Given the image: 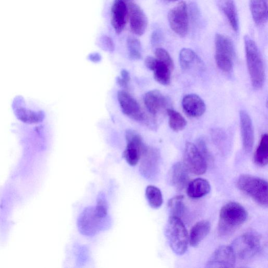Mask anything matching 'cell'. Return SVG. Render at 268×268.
I'll return each instance as SVG.
<instances>
[{"label": "cell", "mask_w": 268, "mask_h": 268, "mask_svg": "<svg viewBox=\"0 0 268 268\" xmlns=\"http://www.w3.org/2000/svg\"><path fill=\"white\" fill-rule=\"evenodd\" d=\"M246 209L238 203L231 202L221 207L219 221L218 231L222 236L231 235L246 221Z\"/></svg>", "instance_id": "obj_1"}, {"label": "cell", "mask_w": 268, "mask_h": 268, "mask_svg": "<svg viewBox=\"0 0 268 268\" xmlns=\"http://www.w3.org/2000/svg\"><path fill=\"white\" fill-rule=\"evenodd\" d=\"M121 74L122 79L128 83L130 80V77L128 72L126 69H123L121 71Z\"/></svg>", "instance_id": "obj_37"}, {"label": "cell", "mask_w": 268, "mask_h": 268, "mask_svg": "<svg viewBox=\"0 0 268 268\" xmlns=\"http://www.w3.org/2000/svg\"><path fill=\"white\" fill-rule=\"evenodd\" d=\"M211 189L210 183L206 180L197 178L188 184L187 193L189 198L199 199L210 193Z\"/></svg>", "instance_id": "obj_20"}, {"label": "cell", "mask_w": 268, "mask_h": 268, "mask_svg": "<svg viewBox=\"0 0 268 268\" xmlns=\"http://www.w3.org/2000/svg\"><path fill=\"white\" fill-rule=\"evenodd\" d=\"M184 164L188 171L196 175L204 174L207 168L206 159L197 146L190 142H187L185 146Z\"/></svg>", "instance_id": "obj_10"}, {"label": "cell", "mask_w": 268, "mask_h": 268, "mask_svg": "<svg viewBox=\"0 0 268 268\" xmlns=\"http://www.w3.org/2000/svg\"><path fill=\"white\" fill-rule=\"evenodd\" d=\"M88 60L95 63H97L101 62L102 60L101 55L98 53H93L89 54L88 57Z\"/></svg>", "instance_id": "obj_36"}, {"label": "cell", "mask_w": 268, "mask_h": 268, "mask_svg": "<svg viewBox=\"0 0 268 268\" xmlns=\"http://www.w3.org/2000/svg\"><path fill=\"white\" fill-rule=\"evenodd\" d=\"M126 136L127 146L123 153V158L129 165L135 166L139 162L147 146L143 143L141 135L135 130H127Z\"/></svg>", "instance_id": "obj_8"}, {"label": "cell", "mask_w": 268, "mask_h": 268, "mask_svg": "<svg viewBox=\"0 0 268 268\" xmlns=\"http://www.w3.org/2000/svg\"><path fill=\"white\" fill-rule=\"evenodd\" d=\"M155 54L158 60L165 63L172 70L173 69V62L166 50L162 48H157L155 50Z\"/></svg>", "instance_id": "obj_32"}, {"label": "cell", "mask_w": 268, "mask_h": 268, "mask_svg": "<svg viewBox=\"0 0 268 268\" xmlns=\"http://www.w3.org/2000/svg\"><path fill=\"white\" fill-rule=\"evenodd\" d=\"M108 209L109 206L106 196L103 192H100L97 195L96 205L95 207L97 215L102 219L109 217Z\"/></svg>", "instance_id": "obj_31"}, {"label": "cell", "mask_w": 268, "mask_h": 268, "mask_svg": "<svg viewBox=\"0 0 268 268\" xmlns=\"http://www.w3.org/2000/svg\"><path fill=\"white\" fill-rule=\"evenodd\" d=\"M182 107L185 113L189 117H198L204 114L206 105L198 95L189 94L186 95L182 101Z\"/></svg>", "instance_id": "obj_18"}, {"label": "cell", "mask_w": 268, "mask_h": 268, "mask_svg": "<svg viewBox=\"0 0 268 268\" xmlns=\"http://www.w3.org/2000/svg\"><path fill=\"white\" fill-rule=\"evenodd\" d=\"M167 177L169 184L176 189L181 190L184 189L189 179L188 171L184 163H175L170 170Z\"/></svg>", "instance_id": "obj_17"}, {"label": "cell", "mask_w": 268, "mask_h": 268, "mask_svg": "<svg viewBox=\"0 0 268 268\" xmlns=\"http://www.w3.org/2000/svg\"><path fill=\"white\" fill-rule=\"evenodd\" d=\"M130 28L139 36L144 34L148 27V19L140 6L133 2L128 5Z\"/></svg>", "instance_id": "obj_14"}, {"label": "cell", "mask_w": 268, "mask_h": 268, "mask_svg": "<svg viewBox=\"0 0 268 268\" xmlns=\"http://www.w3.org/2000/svg\"><path fill=\"white\" fill-rule=\"evenodd\" d=\"M211 224L207 221H201L196 223L192 228L189 234V244L194 247H198L210 233Z\"/></svg>", "instance_id": "obj_21"}, {"label": "cell", "mask_w": 268, "mask_h": 268, "mask_svg": "<svg viewBox=\"0 0 268 268\" xmlns=\"http://www.w3.org/2000/svg\"><path fill=\"white\" fill-rule=\"evenodd\" d=\"M167 112L169 117V126L174 132H179L185 129L187 122L180 113L174 110L168 109Z\"/></svg>", "instance_id": "obj_27"}, {"label": "cell", "mask_w": 268, "mask_h": 268, "mask_svg": "<svg viewBox=\"0 0 268 268\" xmlns=\"http://www.w3.org/2000/svg\"><path fill=\"white\" fill-rule=\"evenodd\" d=\"M172 71L165 63L158 60L153 70L155 80L163 86H168L171 82Z\"/></svg>", "instance_id": "obj_26"}, {"label": "cell", "mask_w": 268, "mask_h": 268, "mask_svg": "<svg viewBox=\"0 0 268 268\" xmlns=\"http://www.w3.org/2000/svg\"><path fill=\"white\" fill-rule=\"evenodd\" d=\"M179 62L182 69L187 70L192 67L194 64L201 63L200 58L191 49L183 48L180 52Z\"/></svg>", "instance_id": "obj_24"}, {"label": "cell", "mask_w": 268, "mask_h": 268, "mask_svg": "<svg viewBox=\"0 0 268 268\" xmlns=\"http://www.w3.org/2000/svg\"><path fill=\"white\" fill-rule=\"evenodd\" d=\"M236 256L231 246H221L217 248L208 260L206 268H233Z\"/></svg>", "instance_id": "obj_12"}, {"label": "cell", "mask_w": 268, "mask_h": 268, "mask_svg": "<svg viewBox=\"0 0 268 268\" xmlns=\"http://www.w3.org/2000/svg\"><path fill=\"white\" fill-rule=\"evenodd\" d=\"M168 21L172 30L181 37H185L188 32L189 17L187 3H179L169 11Z\"/></svg>", "instance_id": "obj_9"}, {"label": "cell", "mask_w": 268, "mask_h": 268, "mask_svg": "<svg viewBox=\"0 0 268 268\" xmlns=\"http://www.w3.org/2000/svg\"><path fill=\"white\" fill-rule=\"evenodd\" d=\"M165 235L173 251L176 254H184L187 251L189 236L185 224L180 218L171 216L168 220Z\"/></svg>", "instance_id": "obj_3"}, {"label": "cell", "mask_w": 268, "mask_h": 268, "mask_svg": "<svg viewBox=\"0 0 268 268\" xmlns=\"http://www.w3.org/2000/svg\"><path fill=\"white\" fill-rule=\"evenodd\" d=\"M99 46L103 50L110 53L115 49V45L112 38L106 35L99 39Z\"/></svg>", "instance_id": "obj_33"}, {"label": "cell", "mask_w": 268, "mask_h": 268, "mask_svg": "<svg viewBox=\"0 0 268 268\" xmlns=\"http://www.w3.org/2000/svg\"><path fill=\"white\" fill-rule=\"evenodd\" d=\"M166 1L169 2H175L176 1H178V0H166Z\"/></svg>", "instance_id": "obj_40"}, {"label": "cell", "mask_w": 268, "mask_h": 268, "mask_svg": "<svg viewBox=\"0 0 268 268\" xmlns=\"http://www.w3.org/2000/svg\"><path fill=\"white\" fill-rule=\"evenodd\" d=\"M254 161L259 166L264 167L268 163V135L261 137L259 145L254 155Z\"/></svg>", "instance_id": "obj_25"}, {"label": "cell", "mask_w": 268, "mask_h": 268, "mask_svg": "<svg viewBox=\"0 0 268 268\" xmlns=\"http://www.w3.org/2000/svg\"><path fill=\"white\" fill-rule=\"evenodd\" d=\"M140 172L143 178L155 179L159 171L160 156L156 148L147 147L141 157Z\"/></svg>", "instance_id": "obj_11"}, {"label": "cell", "mask_w": 268, "mask_h": 268, "mask_svg": "<svg viewBox=\"0 0 268 268\" xmlns=\"http://www.w3.org/2000/svg\"><path fill=\"white\" fill-rule=\"evenodd\" d=\"M220 8L223 12L233 30L238 31V17L234 0H218Z\"/></svg>", "instance_id": "obj_23"}, {"label": "cell", "mask_w": 268, "mask_h": 268, "mask_svg": "<svg viewBox=\"0 0 268 268\" xmlns=\"http://www.w3.org/2000/svg\"><path fill=\"white\" fill-rule=\"evenodd\" d=\"M232 248L236 258L241 260H250L261 249V239L254 232H247L234 240Z\"/></svg>", "instance_id": "obj_6"}, {"label": "cell", "mask_w": 268, "mask_h": 268, "mask_svg": "<svg viewBox=\"0 0 268 268\" xmlns=\"http://www.w3.org/2000/svg\"><path fill=\"white\" fill-rule=\"evenodd\" d=\"M121 1H124V2L126 3L127 4H129L130 2H132V0H121Z\"/></svg>", "instance_id": "obj_39"}, {"label": "cell", "mask_w": 268, "mask_h": 268, "mask_svg": "<svg viewBox=\"0 0 268 268\" xmlns=\"http://www.w3.org/2000/svg\"><path fill=\"white\" fill-rule=\"evenodd\" d=\"M117 99L123 113L129 118L137 121L146 120L145 115L142 112L139 103L126 91H119L117 94Z\"/></svg>", "instance_id": "obj_13"}, {"label": "cell", "mask_w": 268, "mask_h": 268, "mask_svg": "<svg viewBox=\"0 0 268 268\" xmlns=\"http://www.w3.org/2000/svg\"><path fill=\"white\" fill-rule=\"evenodd\" d=\"M110 217L101 218L95 212V207L89 206L84 209L77 221L78 230L84 236L92 237L96 234L108 230L111 226Z\"/></svg>", "instance_id": "obj_4"}, {"label": "cell", "mask_w": 268, "mask_h": 268, "mask_svg": "<svg viewBox=\"0 0 268 268\" xmlns=\"http://www.w3.org/2000/svg\"><path fill=\"white\" fill-rule=\"evenodd\" d=\"M215 61L219 68L225 73H230L233 69L235 57L234 45L230 38L217 34L215 38Z\"/></svg>", "instance_id": "obj_7"}, {"label": "cell", "mask_w": 268, "mask_h": 268, "mask_svg": "<svg viewBox=\"0 0 268 268\" xmlns=\"http://www.w3.org/2000/svg\"><path fill=\"white\" fill-rule=\"evenodd\" d=\"M184 199L183 196L179 195L169 201L168 205L171 216L180 218L184 214L185 211Z\"/></svg>", "instance_id": "obj_29"}, {"label": "cell", "mask_w": 268, "mask_h": 268, "mask_svg": "<svg viewBox=\"0 0 268 268\" xmlns=\"http://www.w3.org/2000/svg\"><path fill=\"white\" fill-rule=\"evenodd\" d=\"M250 6L255 24L258 26L264 25L268 19L267 0H250Z\"/></svg>", "instance_id": "obj_22"}, {"label": "cell", "mask_w": 268, "mask_h": 268, "mask_svg": "<svg viewBox=\"0 0 268 268\" xmlns=\"http://www.w3.org/2000/svg\"><path fill=\"white\" fill-rule=\"evenodd\" d=\"M146 198L150 206L158 208L162 205V195L160 189L155 186H149L146 189Z\"/></svg>", "instance_id": "obj_28"}, {"label": "cell", "mask_w": 268, "mask_h": 268, "mask_svg": "<svg viewBox=\"0 0 268 268\" xmlns=\"http://www.w3.org/2000/svg\"><path fill=\"white\" fill-rule=\"evenodd\" d=\"M242 142L246 153H250L252 149L254 135V129L251 117L244 110L239 113Z\"/></svg>", "instance_id": "obj_16"}, {"label": "cell", "mask_w": 268, "mask_h": 268, "mask_svg": "<svg viewBox=\"0 0 268 268\" xmlns=\"http://www.w3.org/2000/svg\"><path fill=\"white\" fill-rule=\"evenodd\" d=\"M246 61L252 83L254 89H260L265 82V68L262 57L256 43L248 35L244 37Z\"/></svg>", "instance_id": "obj_2"}, {"label": "cell", "mask_w": 268, "mask_h": 268, "mask_svg": "<svg viewBox=\"0 0 268 268\" xmlns=\"http://www.w3.org/2000/svg\"><path fill=\"white\" fill-rule=\"evenodd\" d=\"M116 82L122 87L126 88L127 87L128 83L123 80L120 77H117Z\"/></svg>", "instance_id": "obj_38"}, {"label": "cell", "mask_w": 268, "mask_h": 268, "mask_svg": "<svg viewBox=\"0 0 268 268\" xmlns=\"http://www.w3.org/2000/svg\"><path fill=\"white\" fill-rule=\"evenodd\" d=\"M128 15V5L121 0H115L111 8V24L117 34L126 28Z\"/></svg>", "instance_id": "obj_15"}, {"label": "cell", "mask_w": 268, "mask_h": 268, "mask_svg": "<svg viewBox=\"0 0 268 268\" xmlns=\"http://www.w3.org/2000/svg\"><path fill=\"white\" fill-rule=\"evenodd\" d=\"M158 60L156 58L152 56H148L145 60V64L146 67L149 70L153 71L158 63Z\"/></svg>", "instance_id": "obj_34"}, {"label": "cell", "mask_w": 268, "mask_h": 268, "mask_svg": "<svg viewBox=\"0 0 268 268\" xmlns=\"http://www.w3.org/2000/svg\"><path fill=\"white\" fill-rule=\"evenodd\" d=\"M237 185L240 190L250 196L258 204L268 206V185L266 180L256 176L243 174L238 178Z\"/></svg>", "instance_id": "obj_5"}, {"label": "cell", "mask_w": 268, "mask_h": 268, "mask_svg": "<svg viewBox=\"0 0 268 268\" xmlns=\"http://www.w3.org/2000/svg\"><path fill=\"white\" fill-rule=\"evenodd\" d=\"M129 56L132 60H140L142 58V45L140 41L134 37H128L127 40Z\"/></svg>", "instance_id": "obj_30"}, {"label": "cell", "mask_w": 268, "mask_h": 268, "mask_svg": "<svg viewBox=\"0 0 268 268\" xmlns=\"http://www.w3.org/2000/svg\"><path fill=\"white\" fill-rule=\"evenodd\" d=\"M143 101L149 113L154 115L158 114L166 108L168 104L167 98L158 90L150 91L147 93L143 98Z\"/></svg>", "instance_id": "obj_19"}, {"label": "cell", "mask_w": 268, "mask_h": 268, "mask_svg": "<svg viewBox=\"0 0 268 268\" xmlns=\"http://www.w3.org/2000/svg\"><path fill=\"white\" fill-rule=\"evenodd\" d=\"M162 39V35L161 32L157 30L155 31L152 37V43L153 45H157L161 41Z\"/></svg>", "instance_id": "obj_35"}]
</instances>
